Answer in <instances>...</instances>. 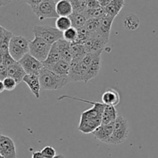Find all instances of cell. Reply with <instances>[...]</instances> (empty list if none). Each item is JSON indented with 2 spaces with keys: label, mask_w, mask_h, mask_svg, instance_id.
Here are the masks:
<instances>
[{
  "label": "cell",
  "mask_w": 158,
  "mask_h": 158,
  "mask_svg": "<svg viewBox=\"0 0 158 158\" xmlns=\"http://www.w3.org/2000/svg\"><path fill=\"white\" fill-rule=\"evenodd\" d=\"M124 5V0H113L106 7L104 8L105 12H106V15L115 18L122 10Z\"/></svg>",
  "instance_id": "obj_23"
},
{
  "label": "cell",
  "mask_w": 158,
  "mask_h": 158,
  "mask_svg": "<svg viewBox=\"0 0 158 158\" xmlns=\"http://www.w3.org/2000/svg\"><path fill=\"white\" fill-rule=\"evenodd\" d=\"M12 1V0H0V6H7V5L9 4Z\"/></svg>",
  "instance_id": "obj_41"
},
{
  "label": "cell",
  "mask_w": 158,
  "mask_h": 158,
  "mask_svg": "<svg viewBox=\"0 0 158 158\" xmlns=\"http://www.w3.org/2000/svg\"><path fill=\"white\" fill-rule=\"evenodd\" d=\"M32 158H45L41 151H37L32 153Z\"/></svg>",
  "instance_id": "obj_39"
},
{
  "label": "cell",
  "mask_w": 158,
  "mask_h": 158,
  "mask_svg": "<svg viewBox=\"0 0 158 158\" xmlns=\"http://www.w3.org/2000/svg\"><path fill=\"white\" fill-rule=\"evenodd\" d=\"M59 1H60V0H55L56 2H59Z\"/></svg>",
  "instance_id": "obj_44"
},
{
  "label": "cell",
  "mask_w": 158,
  "mask_h": 158,
  "mask_svg": "<svg viewBox=\"0 0 158 158\" xmlns=\"http://www.w3.org/2000/svg\"><path fill=\"white\" fill-rule=\"evenodd\" d=\"M2 82L3 85H4L5 89L7 91L14 90L15 87H16L17 84H18L14 79L11 78L9 77H7L6 79L2 80Z\"/></svg>",
  "instance_id": "obj_34"
},
{
  "label": "cell",
  "mask_w": 158,
  "mask_h": 158,
  "mask_svg": "<svg viewBox=\"0 0 158 158\" xmlns=\"http://www.w3.org/2000/svg\"><path fill=\"white\" fill-rule=\"evenodd\" d=\"M73 6L74 12L83 13L87 9L88 0H69Z\"/></svg>",
  "instance_id": "obj_30"
},
{
  "label": "cell",
  "mask_w": 158,
  "mask_h": 158,
  "mask_svg": "<svg viewBox=\"0 0 158 158\" xmlns=\"http://www.w3.org/2000/svg\"><path fill=\"white\" fill-rule=\"evenodd\" d=\"M114 19H115L114 17L108 15H106L104 17L100 19V27H99L97 32L98 34H100L106 41H109L111 27H112V24Z\"/></svg>",
  "instance_id": "obj_15"
},
{
  "label": "cell",
  "mask_w": 158,
  "mask_h": 158,
  "mask_svg": "<svg viewBox=\"0 0 158 158\" xmlns=\"http://www.w3.org/2000/svg\"><path fill=\"white\" fill-rule=\"evenodd\" d=\"M117 117H118V114H117V110H116L115 106L106 105L104 110H103V116H102L101 124L106 125L114 123L117 120Z\"/></svg>",
  "instance_id": "obj_22"
},
{
  "label": "cell",
  "mask_w": 158,
  "mask_h": 158,
  "mask_svg": "<svg viewBox=\"0 0 158 158\" xmlns=\"http://www.w3.org/2000/svg\"><path fill=\"white\" fill-rule=\"evenodd\" d=\"M55 24L56 28L63 32L73 27L70 18L67 16H59L56 20Z\"/></svg>",
  "instance_id": "obj_29"
},
{
  "label": "cell",
  "mask_w": 158,
  "mask_h": 158,
  "mask_svg": "<svg viewBox=\"0 0 158 158\" xmlns=\"http://www.w3.org/2000/svg\"><path fill=\"white\" fill-rule=\"evenodd\" d=\"M100 7L98 0H88L87 9H96Z\"/></svg>",
  "instance_id": "obj_37"
},
{
  "label": "cell",
  "mask_w": 158,
  "mask_h": 158,
  "mask_svg": "<svg viewBox=\"0 0 158 158\" xmlns=\"http://www.w3.org/2000/svg\"><path fill=\"white\" fill-rule=\"evenodd\" d=\"M53 158H65V157H64V156L62 155V154H58V155H56L55 157H53Z\"/></svg>",
  "instance_id": "obj_43"
},
{
  "label": "cell",
  "mask_w": 158,
  "mask_h": 158,
  "mask_svg": "<svg viewBox=\"0 0 158 158\" xmlns=\"http://www.w3.org/2000/svg\"><path fill=\"white\" fill-rule=\"evenodd\" d=\"M8 77V67L3 64H0V81Z\"/></svg>",
  "instance_id": "obj_36"
},
{
  "label": "cell",
  "mask_w": 158,
  "mask_h": 158,
  "mask_svg": "<svg viewBox=\"0 0 158 158\" xmlns=\"http://www.w3.org/2000/svg\"><path fill=\"white\" fill-rule=\"evenodd\" d=\"M23 2L29 5V6H31V8H32L38 6L39 4H40V3H41L43 1H44V0H23Z\"/></svg>",
  "instance_id": "obj_38"
},
{
  "label": "cell",
  "mask_w": 158,
  "mask_h": 158,
  "mask_svg": "<svg viewBox=\"0 0 158 158\" xmlns=\"http://www.w3.org/2000/svg\"><path fill=\"white\" fill-rule=\"evenodd\" d=\"M59 52L61 56V60H66V61L70 63L73 60L72 52H71V43L66 41L64 39L59 40L56 43Z\"/></svg>",
  "instance_id": "obj_17"
},
{
  "label": "cell",
  "mask_w": 158,
  "mask_h": 158,
  "mask_svg": "<svg viewBox=\"0 0 158 158\" xmlns=\"http://www.w3.org/2000/svg\"><path fill=\"white\" fill-rule=\"evenodd\" d=\"M130 129L127 119L123 116L118 115L117 120L114 122V131L110 140V144H121L126 141L129 135Z\"/></svg>",
  "instance_id": "obj_4"
},
{
  "label": "cell",
  "mask_w": 158,
  "mask_h": 158,
  "mask_svg": "<svg viewBox=\"0 0 158 158\" xmlns=\"http://www.w3.org/2000/svg\"><path fill=\"white\" fill-rule=\"evenodd\" d=\"M0 156L1 158H17L15 145L12 139L8 136H0Z\"/></svg>",
  "instance_id": "obj_11"
},
{
  "label": "cell",
  "mask_w": 158,
  "mask_h": 158,
  "mask_svg": "<svg viewBox=\"0 0 158 158\" xmlns=\"http://www.w3.org/2000/svg\"><path fill=\"white\" fill-rule=\"evenodd\" d=\"M41 90H56L70 82L68 76H60L50 69L43 67L40 73Z\"/></svg>",
  "instance_id": "obj_2"
},
{
  "label": "cell",
  "mask_w": 158,
  "mask_h": 158,
  "mask_svg": "<svg viewBox=\"0 0 158 158\" xmlns=\"http://www.w3.org/2000/svg\"><path fill=\"white\" fill-rule=\"evenodd\" d=\"M100 25V19H87L84 27L89 31L90 33L96 32L98 30Z\"/></svg>",
  "instance_id": "obj_31"
},
{
  "label": "cell",
  "mask_w": 158,
  "mask_h": 158,
  "mask_svg": "<svg viewBox=\"0 0 158 158\" xmlns=\"http://www.w3.org/2000/svg\"><path fill=\"white\" fill-rule=\"evenodd\" d=\"M14 35L12 32L1 26V37H0V53L9 52V45Z\"/></svg>",
  "instance_id": "obj_19"
},
{
  "label": "cell",
  "mask_w": 158,
  "mask_h": 158,
  "mask_svg": "<svg viewBox=\"0 0 158 158\" xmlns=\"http://www.w3.org/2000/svg\"><path fill=\"white\" fill-rule=\"evenodd\" d=\"M140 19L135 14H129L123 19V26L127 29L131 31L136 30L140 26Z\"/></svg>",
  "instance_id": "obj_25"
},
{
  "label": "cell",
  "mask_w": 158,
  "mask_h": 158,
  "mask_svg": "<svg viewBox=\"0 0 158 158\" xmlns=\"http://www.w3.org/2000/svg\"><path fill=\"white\" fill-rule=\"evenodd\" d=\"M41 151L45 158H53L56 156V151L52 146H46Z\"/></svg>",
  "instance_id": "obj_35"
},
{
  "label": "cell",
  "mask_w": 158,
  "mask_h": 158,
  "mask_svg": "<svg viewBox=\"0 0 158 158\" xmlns=\"http://www.w3.org/2000/svg\"><path fill=\"white\" fill-rule=\"evenodd\" d=\"M4 90H6L4 87V85H3L2 82L0 81V93H2Z\"/></svg>",
  "instance_id": "obj_42"
},
{
  "label": "cell",
  "mask_w": 158,
  "mask_h": 158,
  "mask_svg": "<svg viewBox=\"0 0 158 158\" xmlns=\"http://www.w3.org/2000/svg\"><path fill=\"white\" fill-rule=\"evenodd\" d=\"M19 63L23 66L26 74L40 75V71L44 67L42 62L39 61L37 59H35L29 53L26 54L21 60L19 61Z\"/></svg>",
  "instance_id": "obj_10"
},
{
  "label": "cell",
  "mask_w": 158,
  "mask_h": 158,
  "mask_svg": "<svg viewBox=\"0 0 158 158\" xmlns=\"http://www.w3.org/2000/svg\"><path fill=\"white\" fill-rule=\"evenodd\" d=\"M30 41L22 35H14L9 45V52L16 62L21 60L29 52Z\"/></svg>",
  "instance_id": "obj_3"
},
{
  "label": "cell",
  "mask_w": 158,
  "mask_h": 158,
  "mask_svg": "<svg viewBox=\"0 0 158 158\" xmlns=\"http://www.w3.org/2000/svg\"><path fill=\"white\" fill-rule=\"evenodd\" d=\"M56 9L59 16L69 17L73 13V6L69 0H60L57 2Z\"/></svg>",
  "instance_id": "obj_20"
},
{
  "label": "cell",
  "mask_w": 158,
  "mask_h": 158,
  "mask_svg": "<svg viewBox=\"0 0 158 158\" xmlns=\"http://www.w3.org/2000/svg\"><path fill=\"white\" fill-rule=\"evenodd\" d=\"M60 60H61V56H60L58 49H57L56 44L54 43V44H52V48H51L50 51H49V53L48 55L47 58L43 63V66L45 68L49 69L52 66H54L56 63H58Z\"/></svg>",
  "instance_id": "obj_21"
},
{
  "label": "cell",
  "mask_w": 158,
  "mask_h": 158,
  "mask_svg": "<svg viewBox=\"0 0 158 158\" xmlns=\"http://www.w3.org/2000/svg\"><path fill=\"white\" fill-rule=\"evenodd\" d=\"M114 122L106 125L101 124L92 133V134L97 140L103 143H109L114 131Z\"/></svg>",
  "instance_id": "obj_13"
},
{
  "label": "cell",
  "mask_w": 158,
  "mask_h": 158,
  "mask_svg": "<svg viewBox=\"0 0 158 158\" xmlns=\"http://www.w3.org/2000/svg\"><path fill=\"white\" fill-rule=\"evenodd\" d=\"M82 60H73L70 62V69L69 73L70 82H83L86 83L87 66Z\"/></svg>",
  "instance_id": "obj_9"
},
{
  "label": "cell",
  "mask_w": 158,
  "mask_h": 158,
  "mask_svg": "<svg viewBox=\"0 0 158 158\" xmlns=\"http://www.w3.org/2000/svg\"><path fill=\"white\" fill-rule=\"evenodd\" d=\"M26 75V71L19 62H15L13 64L8 67V77L14 79L18 84L23 81Z\"/></svg>",
  "instance_id": "obj_16"
},
{
  "label": "cell",
  "mask_w": 158,
  "mask_h": 158,
  "mask_svg": "<svg viewBox=\"0 0 158 158\" xmlns=\"http://www.w3.org/2000/svg\"><path fill=\"white\" fill-rule=\"evenodd\" d=\"M78 36V30L76 28L71 27L66 31L63 32V39L69 43H74Z\"/></svg>",
  "instance_id": "obj_32"
},
{
  "label": "cell",
  "mask_w": 158,
  "mask_h": 158,
  "mask_svg": "<svg viewBox=\"0 0 158 158\" xmlns=\"http://www.w3.org/2000/svg\"><path fill=\"white\" fill-rule=\"evenodd\" d=\"M102 102L108 106H117L120 102V94L114 89H107L102 95Z\"/></svg>",
  "instance_id": "obj_18"
},
{
  "label": "cell",
  "mask_w": 158,
  "mask_h": 158,
  "mask_svg": "<svg viewBox=\"0 0 158 158\" xmlns=\"http://www.w3.org/2000/svg\"><path fill=\"white\" fill-rule=\"evenodd\" d=\"M71 52L73 60H82L88 53L84 45L78 43H71Z\"/></svg>",
  "instance_id": "obj_26"
},
{
  "label": "cell",
  "mask_w": 158,
  "mask_h": 158,
  "mask_svg": "<svg viewBox=\"0 0 158 158\" xmlns=\"http://www.w3.org/2000/svg\"><path fill=\"white\" fill-rule=\"evenodd\" d=\"M69 18L72 22V26L77 29L83 27L87 21V19L83 15V13H79V12H73V13L69 16Z\"/></svg>",
  "instance_id": "obj_28"
},
{
  "label": "cell",
  "mask_w": 158,
  "mask_h": 158,
  "mask_svg": "<svg viewBox=\"0 0 158 158\" xmlns=\"http://www.w3.org/2000/svg\"><path fill=\"white\" fill-rule=\"evenodd\" d=\"M107 42L100 34L96 32L90 34L89 37L83 43V45L86 47L87 52H95L98 51H103Z\"/></svg>",
  "instance_id": "obj_12"
},
{
  "label": "cell",
  "mask_w": 158,
  "mask_h": 158,
  "mask_svg": "<svg viewBox=\"0 0 158 158\" xmlns=\"http://www.w3.org/2000/svg\"><path fill=\"white\" fill-rule=\"evenodd\" d=\"M106 105L100 102L93 103V107L83 111L80 116L78 130L83 134H92L101 125L102 116Z\"/></svg>",
  "instance_id": "obj_1"
},
{
  "label": "cell",
  "mask_w": 158,
  "mask_h": 158,
  "mask_svg": "<svg viewBox=\"0 0 158 158\" xmlns=\"http://www.w3.org/2000/svg\"><path fill=\"white\" fill-rule=\"evenodd\" d=\"M87 19H101L106 15L104 8L98 7L96 9H86L83 12Z\"/></svg>",
  "instance_id": "obj_27"
},
{
  "label": "cell",
  "mask_w": 158,
  "mask_h": 158,
  "mask_svg": "<svg viewBox=\"0 0 158 158\" xmlns=\"http://www.w3.org/2000/svg\"><path fill=\"white\" fill-rule=\"evenodd\" d=\"M49 69L52 70L55 73L60 76H68L69 77V69H70V63L66 61V60H60L54 66L49 68Z\"/></svg>",
  "instance_id": "obj_24"
},
{
  "label": "cell",
  "mask_w": 158,
  "mask_h": 158,
  "mask_svg": "<svg viewBox=\"0 0 158 158\" xmlns=\"http://www.w3.org/2000/svg\"><path fill=\"white\" fill-rule=\"evenodd\" d=\"M0 56H1V64L5 65L6 66L9 67L11 65L13 64L15 61L12 56H11L10 52H3V53H0Z\"/></svg>",
  "instance_id": "obj_33"
},
{
  "label": "cell",
  "mask_w": 158,
  "mask_h": 158,
  "mask_svg": "<svg viewBox=\"0 0 158 158\" xmlns=\"http://www.w3.org/2000/svg\"><path fill=\"white\" fill-rule=\"evenodd\" d=\"M113 0H98L99 3H100V6L103 8L106 7Z\"/></svg>",
  "instance_id": "obj_40"
},
{
  "label": "cell",
  "mask_w": 158,
  "mask_h": 158,
  "mask_svg": "<svg viewBox=\"0 0 158 158\" xmlns=\"http://www.w3.org/2000/svg\"><path fill=\"white\" fill-rule=\"evenodd\" d=\"M103 51L88 52L82 60L87 66L86 83L98 75L101 67V54Z\"/></svg>",
  "instance_id": "obj_6"
},
{
  "label": "cell",
  "mask_w": 158,
  "mask_h": 158,
  "mask_svg": "<svg viewBox=\"0 0 158 158\" xmlns=\"http://www.w3.org/2000/svg\"><path fill=\"white\" fill-rule=\"evenodd\" d=\"M56 2L55 0H44L40 4L32 8L37 18L40 20H44L46 19L58 18L59 15L56 9Z\"/></svg>",
  "instance_id": "obj_8"
},
{
  "label": "cell",
  "mask_w": 158,
  "mask_h": 158,
  "mask_svg": "<svg viewBox=\"0 0 158 158\" xmlns=\"http://www.w3.org/2000/svg\"><path fill=\"white\" fill-rule=\"evenodd\" d=\"M26 85L29 86L31 92L34 94L37 99L40 97V90H41V84H40V76L36 74H26L23 79Z\"/></svg>",
  "instance_id": "obj_14"
},
{
  "label": "cell",
  "mask_w": 158,
  "mask_h": 158,
  "mask_svg": "<svg viewBox=\"0 0 158 158\" xmlns=\"http://www.w3.org/2000/svg\"><path fill=\"white\" fill-rule=\"evenodd\" d=\"M32 32L35 37H40L51 45L63 39V32L50 26H35Z\"/></svg>",
  "instance_id": "obj_5"
},
{
  "label": "cell",
  "mask_w": 158,
  "mask_h": 158,
  "mask_svg": "<svg viewBox=\"0 0 158 158\" xmlns=\"http://www.w3.org/2000/svg\"><path fill=\"white\" fill-rule=\"evenodd\" d=\"M52 45L43 40L40 37H35L29 43V54L39 61L43 62L46 60Z\"/></svg>",
  "instance_id": "obj_7"
}]
</instances>
